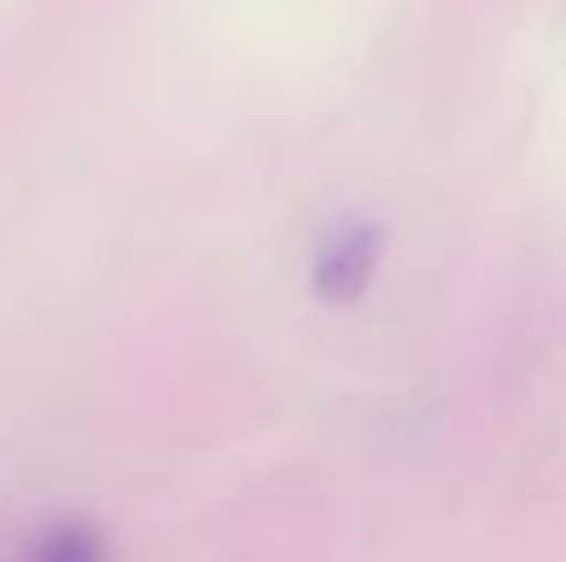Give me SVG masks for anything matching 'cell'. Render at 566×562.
Wrapping results in <instances>:
<instances>
[{"mask_svg": "<svg viewBox=\"0 0 566 562\" xmlns=\"http://www.w3.org/2000/svg\"><path fill=\"white\" fill-rule=\"evenodd\" d=\"M382 259V229L368 225V219H343L313 249V294L323 304H353V299L368 294L373 269Z\"/></svg>", "mask_w": 566, "mask_h": 562, "instance_id": "obj_1", "label": "cell"}, {"mask_svg": "<svg viewBox=\"0 0 566 562\" xmlns=\"http://www.w3.org/2000/svg\"><path fill=\"white\" fill-rule=\"evenodd\" d=\"M10 562H109V543L85 518H60V523L40 528Z\"/></svg>", "mask_w": 566, "mask_h": 562, "instance_id": "obj_2", "label": "cell"}]
</instances>
